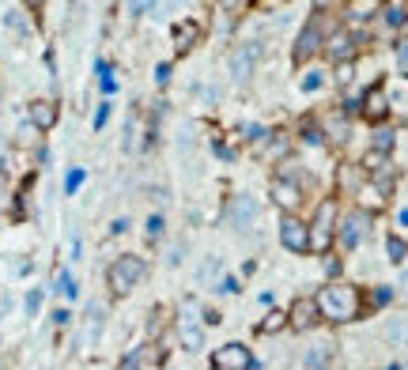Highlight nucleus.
<instances>
[{"label":"nucleus","mask_w":408,"mask_h":370,"mask_svg":"<svg viewBox=\"0 0 408 370\" xmlns=\"http://www.w3.org/2000/svg\"><path fill=\"white\" fill-rule=\"evenodd\" d=\"M314 302H318V313L326 321H333V325H348L363 310L359 288H351V283H326V288L314 295Z\"/></svg>","instance_id":"1"},{"label":"nucleus","mask_w":408,"mask_h":370,"mask_svg":"<svg viewBox=\"0 0 408 370\" xmlns=\"http://www.w3.org/2000/svg\"><path fill=\"white\" fill-rule=\"evenodd\" d=\"M147 276V261L144 257H136V253H122V257H114L106 268V288L114 299H125L133 288H140V280Z\"/></svg>","instance_id":"2"},{"label":"nucleus","mask_w":408,"mask_h":370,"mask_svg":"<svg viewBox=\"0 0 408 370\" xmlns=\"http://www.w3.org/2000/svg\"><path fill=\"white\" fill-rule=\"evenodd\" d=\"M337 223H340L337 200L326 197L318 205V212H314V223H306V227H310V249H314V253H329L333 238H337Z\"/></svg>","instance_id":"3"},{"label":"nucleus","mask_w":408,"mask_h":370,"mask_svg":"<svg viewBox=\"0 0 408 370\" xmlns=\"http://www.w3.org/2000/svg\"><path fill=\"white\" fill-rule=\"evenodd\" d=\"M261 57H265V45H261V42H238L235 50H231V57H227L231 80H235V83H246V80L257 72Z\"/></svg>","instance_id":"4"},{"label":"nucleus","mask_w":408,"mask_h":370,"mask_svg":"<svg viewBox=\"0 0 408 370\" xmlns=\"http://www.w3.org/2000/svg\"><path fill=\"white\" fill-rule=\"evenodd\" d=\"M257 216H261V205H257V197H249V193H235V197L227 200V227L238 230V235H246L249 227H257Z\"/></svg>","instance_id":"5"},{"label":"nucleus","mask_w":408,"mask_h":370,"mask_svg":"<svg viewBox=\"0 0 408 370\" xmlns=\"http://www.w3.org/2000/svg\"><path fill=\"white\" fill-rule=\"evenodd\" d=\"M370 223H374V216H370L367 208H351L348 216L337 223V242L344 249H359V242L370 235Z\"/></svg>","instance_id":"6"},{"label":"nucleus","mask_w":408,"mask_h":370,"mask_svg":"<svg viewBox=\"0 0 408 370\" xmlns=\"http://www.w3.org/2000/svg\"><path fill=\"white\" fill-rule=\"evenodd\" d=\"M178 329H182V344L189 351H201L204 348V325H201V302L193 299H182V318H178Z\"/></svg>","instance_id":"7"},{"label":"nucleus","mask_w":408,"mask_h":370,"mask_svg":"<svg viewBox=\"0 0 408 370\" xmlns=\"http://www.w3.org/2000/svg\"><path fill=\"white\" fill-rule=\"evenodd\" d=\"M212 370H257V359L246 344H224L212 351Z\"/></svg>","instance_id":"8"},{"label":"nucleus","mask_w":408,"mask_h":370,"mask_svg":"<svg viewBox=\"0 0 408 370\" xmlns=\"http://www.w3.org/2000/svg\"><path fill=\"white\" fill-rule=\"evenodd\" d=\"M321 45H326V42H321V23L310 20V23L299 31V38L291 42V64H306L310 57H318Z\"/></svg>","instance_id":"9"},{"label":"nucleus","mask_w":408,"mask_h":370,"mask_svg":"<svg viewBox=\"0 0 408 370\" xmlns=\"http://www.w3.org/2000/svg\"><path fill=\"white\" fill-rule=\"evenodd\" d=\"M280 246L287 253H310V227L299 216H284L280 219Z\"/></svg>","instance_id":"10"},{"label":"nucleus","mask_w":408,"mask_h":370,"mask_svg":"<svg viewBox=\"0 0 408 370\" xmlns=\"http://www.w3.org/2000/svg\"><path fill=\"white\" fill-rule=\"evenodd\" d=\"M268 197H272V205L284 212V216H295V208L303 205V185L291 182V178H272L268 182Z\"/></svg>","instance_id":"11"},{"label":"nucleus","mask_w":408,"mask_h":370,"mask_svg":"<svg viewBox=\"0 0 408 370\" xmlns=\"http://www.w3.org/2000/svg\"><path fill=\"white\" fill-rule=\"evenodd\" d=\"M318 302L314 299H295L291 310H287V325H291L295 332H310L314 325H318Z\"/></svg>","instance_id":"12"},{"label":"nucleus","mask_w":408,"mask_h":370,"mask_svg":"<svg viewBox=\"0 0 408 370\" xmlns=\"http://www.w3.org/2000/svg\"><path fill=\"white\" fill-rule=\"evenodd\" d=\"M170 38H174V53H178V57L193 53V50L201 45V20H182V23H174Z\"/></svg>","instance_id":"13"},{"label":"nucleus","mask_w":408,"mask_h":370,"mask_svg":"<svg viewBox=\"0 0 408 370\" xmlns=\"http://www.w3.org/2000/svg\"><path fill=\"white\" fill-rule=\"evenodd\" d=\"M356 50H359V38L351 31H337L333 38L326 42V57L333 64H348L351 57H356Z\"/></svg>","instance_id":"14"},{"label":"nucleus","mask_w":408,"mask_h":370,"mask_svg":"<svg viewBox=\"0 0 408 370\" xmlns=\"http://www.w3.org/2000/svg\"><path fill=\"white\" fill-rule=\"evenodd\" d=\"M27 117H31V125L38 128V133H50L53 125H57V117H61V110L53 98H34L31 106H27Z\"/></svg>","instance_id":"15"},{"label":"nucleus","mask_w":408,"mask_h":370,"mask_svg":"<svg viewBox=\"0 0 408 370\" xmlns=\"http://www.w3.org/2000/svg\"><path fill=\"white\" fill-rule=\"evenodd\" d=\"M359 114H363L367 121H382V117L389 114V103H386V87H382V83H374V87L363 95V106H359Z\"/></svg>","instance_id":"16"},{"label":"nucleus","mask_w":408,"mask_h":370,"mask_svg":"<svg viewBox=\"0 0 408 370\" xmlns=\"http://www.w3.org/2000/svg\"><path fill=\"white\" fill-rule=\"evenodd\" d=\"M329 355H333V348H329V344H314V348H306L303 370H329Z\"/></svg>","instance_id":"17"},{"label":"nucleus","mask_w":408,"mask_h":370,"mask_svg":"<svg viewBox=\"0 0 408 370\" xmlns=\"http://www.w3.org/2000/svg\"><path fill=\"white\" fill-rule=\"evenodd\" d=\"M280 329H287V313H284V310H268L265 321L257 325V332H261V336H272V332H280Z\"/></svg>","instance_id":"18"},{"label":"nucleus","mask_w":408,"mask_h":370,"mask_svg":"<svg viewBox=\"0 0 408 370\" xmlns=\"http://www.w3.org/2000/svg\"><path fill=\"white\" fill-rule=\"evenodd\" d=\"M378 12H382L386 27H405V23H408V8H405V4H382Z\"/></svg>","instance_id":"19"},{"label":"nucleus","mask_w":408,"mask_h":370,"mask_svg":"<svg viewBox=\"0 0 408 370\" xmlns=\"http://www.w3.org/2000/svg\"><path fill=\"white\" fill-rule=\"evenodd\" d=\"M386 253H389V261H393V265H401L405 253H408V242H405V238H397V235H389L386 238Z\"/></svg>","instance_id":"20"},{"label":"nucleus","mask_w":408,"mask_h":370,"mask_svg":"<svg viewBox=\"0 0 408 370\" xmlns=\"http://www.w3.org/2000/svg\"><path fill=\"white\" fill-rule=\"evenodd\" d=\"M144 363H147V348H133L122 363H117V370H140Z\"/></svg>","instance_id":"21"},{"label":"nucleus","mask_w":408,"mask_h":370,"mask_svg":"<svg viewBox=\"0 0 408 370\" xmlns=\"http://www.w3.org/2000/svg\"><path fill=\"white\" fill-rule=\"evenodd\" d=\"M95 72H99L102 91H106V95H114V91H117V80H114V72H110V64H106V61H99V64H95Z\"/></svg>","instance_id":"22"},{"label":"nucleus","mask_w":408,"mask_h":370,"mask_svg":"<svg viewBox=\"0 0 408 370\" xmlns=\"http://www.w3.org/2000/svg\"><path fill=\"white\" fill-rule=\"evenodd\" d=\"M83 182H87V170H83V166H72V170H68V178H64V193L72 197V193H76Z\"/></svg>","instance_id":"23"},{"label":"nucleus","mask_w":408,"mask_h":370,"mask_svg":"<svg viewBox=\"0 0 408 370\" xmlns=\"http://www.w3.org/2000/svg\"><path fill=\"white\" fill-rule=\"evenodd\" d=\"M393 147V128H374V155H386Z\"/></svg>","instance_id":"24"},{"label":"nucleus","mask_w":408,"mask_h":370,"mask_svg":"<svg viewBox=\"0 0 408 370\" xmlns=\"http://www.w3.org/2000/svg\"><path fill=\"white\" fill-rule=\"evenodd\" d=\"M53 291H57V295H68V299H76V280H72V272H61L57 276V288H53Z\"/></svg>","instance_id":"25"},{"label":"nucleus","mask_w":408,"mask_h":370,"mask_svg":"<svg viewBox=\"0 0 408 370\" xmlns=\"http://www.w3.org/2000/svg\"><path fill=\"white\" fill-rule=\"evenodd\" d=\"M367 12H378V4H351V8H348V20H351V23H363V20H370Z\"/></svg>","instance_id":"26"},{"label":"nucleus","mask_w":408,"mask_h":370,"mask_svg":"<svg viewBox=\"0 0 408 370\" xmlns=\"http://www.w3.org/2000/svg\"><path fill=\"white\" fill-rule=\"evenodd\" d=\"M4 23L12 27V31H20V34H27V15L20 12V8H12V12L4 15Z\"/></svg>","instance_id":"27"},{"label":"nucleus","mask_w":408,"mask_h":370,"mask_svg":"<svg viewBox=\"0 0 408 370\" xmlns=\"http://www.w3.org/2000/svg\"><path fill=\"white\" fill-rule=\"evenodd\" d=\"M321 83H326V76H321V72H306V76H303V91H306V95H314Z\"/></svg>","instance_id":"28"},{"label":"nucleus","mask_w":408,"mask_h":370,"mask_svg":"<svg viewBox=\"0 0 408 370\" xmlns=\"http://www.w3.org/2000/svg\"><path fill=\"white\" fill-rule=\"evenodd\" d=\"M216 272H219V257H208V261H204V268L197 272V280H201V283H208Z\"/></svg>","instance_id":"29"},{"label":"nucleus","mask_w":408,"mask_h":370,"mask_svg":"<svg viewBox=\"0 0 408 370\" xmlns=\"http://www.w3.org/2000/svg\"><path fill=\"white\" fill-rule=\"evenodd\" d=\"M216 291H219V295H238V291H242V288H238V276H224Z\"/></svg>","instance_id":"30"},{"label":"nucleus","mask_w":408,"mask_h":370,"mask_svg":"<svg viewBox=\"0 0 408 370\" xmlns=\"http://www.w3.org/2000/svg\"><path fill=\"white\" fill-rule=\"evenodd\" d=\"M170 76H174V68H170V64H155V83H159V87H166V83H170Z\"/></svg>","instance_id":"31"},{"label":"nucleus","mask_w":408,"mask_h":370,"mask_svg":"<svg viewBox=\"0 0 408 370\" xmlns=\"http://www.w3.org/2000/svg\"><path fill=\"white\" fill-rule=\"evenodd\" d=\"M163 227H166V223H163V216H152V219H147V238H159V235H163Z\"/></svg>","instance_id":"32"},{"label":"nucleus","mask_w":408,"mask_h":370,"mask_svg":"<svg viewBox=\"0 0 408 370\" xmlns=\"http://www.w3.org/2000/svg\"><path fill=\"white\" fill-rule=\"evenodd\" d=\"M38 306H42V291H31V295H27V313L34 318V313H38Z\"/></svg>","instance_id":"33"},{"label":"nucleus","mask_w":408,"mask_h":370,"mask_svg":"<svg viewBox=\"0 0 408 370\" xmlns=\"http://www.w3.org/2000/svg\"><path fill=\"white\" fill-rule=\"evenodd\" d=\"M397 68H401V72H408V42H401V45H397Z\"/></svg>","instance_id":"34"},{"label":"nucleus","mask_w":408,"mask_h":370,"mask_svg":"<svg viewBox=\"0 0 408 370\" xmlns=\"http://www.w3.org/2000/svg\"><path fill=\"white\" fill-rule=\"evenodd\" d=\"M106 121H110V103H102V106L95 110V128H102Z\"/></svg>","instance_id":"35"},{"label":"nucleus","mask_w":408,"mask_h":370,"mask_svg":"<svg viewBox=\"0 0 408 370\" xmlns=\"http://www.w3.org/2000/svg\"><path fill=\"white\" fill-rule=\"evenodd\" d=\"M389 299H393V291H389V288H378V291H374V299H370V302H374V306H386Z\"/></svg>","instance_id":"36"},{"label":"nucleus","mask_w":408,"mask_h":370,"mask_svg":"<svg viewBox=\"0 0 408 370\" xmlns=\"http://www.w3.org/2000/svg\"><path fill=\"white\" fill-rule=\"evenodd\" d=\"M303 136H306V144H321V136H326V133H318L314 125H306V128H303Z\"/></svg>","instance_id":"37"},{"label":"nucleus","mask_w":408,"mask_h":370,"mask_svg":"<svg viewBox=\"0 0 408 370\" xmlns=\"http://www.w3.org/2000/svg\"><path fill=\"white\" fill-rule=\"evenodd\" d=\"M246 136H249V140H265V136H268V133H265V128H261V125H246Z\"/></svg>","instance_id":"38"},{"label":"nucleus","mask_w":408,"mask_h":370,"mask_svg":"<svg viewBox=\"0 0 408 370\" xmlns=\"http://www.w3.org/2000/svg\"><path fill=\"white\" fill-rule=\"evenodd\" d=\"M216 155H219V159H235V151H231L227 144H219V140H216Z\"/></svg>","instance_id":"39"},{"label":"nucleus","mask_w":408,"mask_h":370,"mask_svg":"<svg viewBox=\"0 0 408 370\" xmlns=\"http://www.w3.org/2000/svg\"><path fill=\"white\" fill-rule=\"evenodd\" d=\"M110 230H114V235H125V230H129V219H114V223H110Z\"/></svg>","instance_id":"40"},{"label":"nucleus","mask_w":408,"mask_h":370,"mask_svg":"<svg viewBox=\"0 0 408 370\" xmlns=\"http://www.w3.org/2000/svg\"><path fill=\"white\" fill-rule=\"evenodd\" d=\"M68 318H72L68 310H57V313H53V325H68Z\"/></svg>","instance_id":"41"},{"label":"nucleus","mask_w":408,"mask_h":370,"mask_svg":"<svg viewBox=\"0 0 408 370\" xmlns=\"http://www.w3.org/2000/svg\"><path fill=\"white\" fill-rule=\"evenodd\" d=\"M386 370H401V363H389V367H386Z\"/></svg>","instance_id":"42"},{"label":"nucleus","mask_w":408,"mask_h":370,"mask_svg":"<svg viewBox=\"0 0 408 370\" xmlns=\"http://www.w3.org/2000/svg\"><path fill=\"white\" fill-rule=\"evenodd\" d=\"M405 31H408V23H405Z\"/></svg>","instance_id":"43"}]
</instances>
